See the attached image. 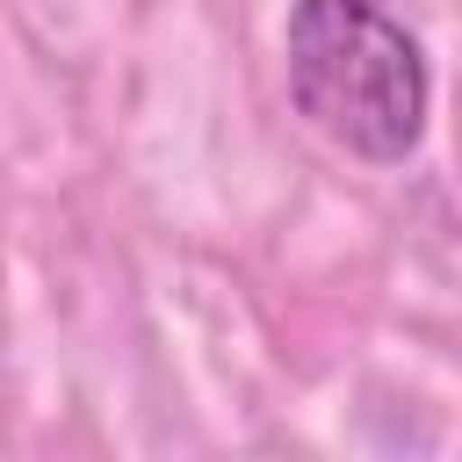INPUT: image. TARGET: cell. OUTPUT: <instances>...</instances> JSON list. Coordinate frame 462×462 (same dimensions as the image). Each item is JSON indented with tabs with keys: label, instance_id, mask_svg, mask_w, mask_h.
Wrapping results in <instances>:
<instances>
[{
	"label": "cell",
	"instance_id": "cell-1",
	"mask_svg": "<svg viewBox=\"0 0 462 462\" xmlns=\"http://www.w3.org/2000/svg\"><path fill=\"white\" fill-rule=\"evenodd\" d=\"M282 58L289 101L339 152L397 166L426 137V58L375 0H296Z\"/></svg>",
	"mask_w": 462,
	"mask_h": 462
}]
</instances>
